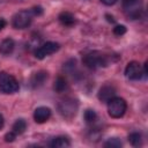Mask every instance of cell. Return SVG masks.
<instances>
[{
    "mask_svg": "<svg viewBox=\"0 0 148 148\" xmlns=\"http://www.w3.org/2000/svg\"><path fill=\"white\" fill-rule=\"evenodd\" d=\"M34 13L31 9H23L17 12L12 20V24L15 29H25L28 28L31 22H32V17H34Z\"/></svg>",
    "mask_w": 148,
    "mask_h": 148,
    "instance_id": "5b68a950",
    "label": "cell"
},
{
    "mask_svg": "<svg viewBox=\"0 0 148 148\" xmlns=\"http://www.w3.org/2000/svg\"><path fill=\"white\" fill-rule=\"evenodd\" d=\"M50 117H51V110H50V108H46V106H38V108L34 111V119H35V121L38 123V124L45 123Z\"/></svg>",
    "mask_w": 148,
    "mask_h": 148,
    "instance_id": "8fae6325",
    "label": "cell"
},
{
    "mask_svg": "<svg viewBox=\"0 0 148 148\" xmlns=\"http://www.w3.org/2000/svg\"><path fill=\"white\" fill-rule=\"evenodd\" d=\"M83 118L86 120V123L88 125H92L96 120H97V114L96 112L92 110V109H87L84 111V114H83Z\"/></svg>",
    "mask_w": 148,
    "mask_h": 148,
    "instance_id": "ac0fdd59",
    "label": "cell"
},
{
    "mask_svg": "<svg viewBox=\"0 0 148 148\" xmlns=\"http://www.w3.org/2000/svg\"><path fill=\"white\" fill-rule=\"evenodd\" d=\"M127 110V104L126 101L121 97H112L108 102V112L110 117L112 118H120L125 114Z\"/></svg>",
    "mask_w": 148,
    "mask_h": 148,
    "instance_id": "3957f363",
    "label": "cell"
},
{
    "mask_svg": "<svg viewBox=\"0 0 148 148\" xmlns=\"http://www.w3.org/2000/svg\"><path fill=\"white\" fill-rule=\"evenodd\" d=\"M104 146L105 147H111V148H119V147H121V141L117 138H111L104 143Z\"/></svg>",
    "mask_w": 148,
    "mask_h": 148,
    "instance_id": "d6986e66",
    "label": "cell"
},
{
    "mask_svg": "<svg viewBox=\"0 0 148 148\" xmlns=\"http://www.w3.org/2000/svg\"><path fill=\"white\" fill-rule=\"evenodd\" d=\"M77 102L73 98H64L62 101L59 102L58 104V110H59V113L64 117V118H67V119H71L73 118L76 112H77Z\"/></svg>",
    "mask_w": 148,
    "mask_h": 148,
    "instance_id": "8992f818",
    "label": "cell"
},
{
    "mask_svg": "<svg viewBox=\"0 0 148 148\" xmlns=\"http://www.w3.org/2000/svg\"><path fill=\"white\" fill-rule=\"evenodd\" d=\"M105 17L108 18V22H111V23H114V18H113V16H111V15H109V14H106V15H105Z\"/></svg>",
    "mask_w": 148,
    "mask_h": 148,
    "instance_id": "d4e9b609",
    "label": "cell"
},
{
    "mask_svg": "<svg viewBox=\"0 0 148 148\" xmlns=\"http://www.w3.org/2000/svg\"><path fill=\"white\" fill-rule=\"evenodd\" d=\"M15 139H16V134H15L13 131L9 132V133H7V134L5 135V141H6V142H13Z\"/></svg>",
    "mask_w": 148,
    "mask_h": 148,
    "instance_id": "44dd1931",
    "label": "cell"
},
{
    "mask_svg": "<svg viewBox=\"0 0 148 148\" xmlns=\"http://www.w3.org/2000/svg\"><path fill=\"white\" fill-rule=\"evenodd\" d=\"M31 10H32V13H34V15H42L43 14V8L40 7V6H37V7H34V8H31Z\"/></svg>",
    "mask_w": 148,
    "mask_h": 148,
    "instance_id": "7402d4cb",
    "label": "cell"
},
{
    "mask_svg": "<svg viewBox=\"0 0 148 148\" xmlns=\"http://www.w3.org/2000/svg\"><path fill=\"white\" fill-rule=\"evenodd\" d=\"M46 80H47V72L39 71L31 75V77L29 80V86L32 89H36V88H39L40 86H43Z\"/></svg>",
    "mask_w": 148,
    "mask_h": 148,
    "instance_id": "30bf717a",
    "label": "cell"
},
{
    "mask_svg": "<svg viewBox=\"0 0 148 148\" xmlns=\"http://www.w3.org/2000/svg\"><path fill=\"white\" fill-rule=\"evenodd\" d=\"M116 88L112 86V84H104L99 90H98V94H97V97L101 102H109L112 97L116 96Z\"/></svg>",
    "mask_w": 148,
    "mask_h": 148,
    "instance_id": "9c48e42d",
    "label": "cell"
},
{
    "mask_svg": "<svg viewBox=\"0 0 148 148\" xmlns=\"http://www.w3.org/2000/svg\"><path fill=\"white\" fill-rule=\"evenodd\" d=\"M20 86L17 80L7 72H0V91L2 94H15Z\"/></svg>",
    "mask_w": 148,
    "mask_h": 148,
    "instance_id": "277c9868",
    "label": "cell"
},
{
    "mask_svg": "<svg viewBox=\"0 0 148 148\" xmlns=\"http://www.w3.org/2000/svg\"><path fill=\"white\" fill-rule=\"evenodd\" d=\"M15 47V43L12 38H5L0 43V53L2 56H9L13 53Z\"/></svg>",
    "mask_w": 148,
    "mask_h": 148,
    "instance_id": "7c38bea8",
    "label": "cell"
},
{
    "mask_svg": "<svg viewBox=\"0 0 148 148\" xmlns=\"http://www.w3.org/2000/svg\"><path fill=\"white\" fill-rule=\"evenodd\" d=\"M125 76L130 80H140L143 77L142 67L138 61H131L125 68Z\"/></svg>",
    "mask_w": 148,
    "mask_h": 148,
    "instance_id": "ba28073f",
    "label": "cell"
},
{
    "mask_svg": "<svg viewBox=\"0 0 148 148\" xmlns=\"http://www.w3.org/2000/svg\"><path fill=\"white\" fill-rule=\"evenodd\" d=\"M123 9L128 18L138 20L143 14L142 0H123Z\"/></svg>",
    "mask_w": 148,
    "mask_h": 148,
    "instance_id": "7a4b0ae2",
    "label": "cell"
},
{
    "mask_svg": "<svg viewBox=\"0 0 148 148\" xmlns=\"http://www.w3.org/2000/svg\"><path fill=\"white\" fill-rule=\"evenodd\" d=\"M67 88V82L65 80L64 76H58L54 81V84H53V89L57 91V92H62L65 89Z\"/></svg>",
    "mask_w": 148,
    "mask_h": 148,
    "instance_id": "9a60e30c",
    "label": "cell"
},
{
    "mask_svg": "<svg viewBox=\"0 0 148 148\" xmlns=\"http://www.w3.org/2000/svg\"><path fill=\"white\" fill-rule=\"evenodd\" d=\"M125 32H126V27L123 25V24H118V25H116V27L113 28V34L117 35V36H121V35H124Z\"/></svg>",
    "mask_w": 148,
    "mask_h": 148,
    "instance_id": "ffe728a7",
    "label": "cell"
},
{
    "mask_svg": "<svg viewBox=\"0 0 148 148\" xmlns=\"http://www.w3.org/2000/svg\"><path fill=\"white\" fill-rule=\"evenodd\" d=\"M60 45L56 42H46L44 44H42L40 46L36 47V50L34 51V54H35V58L36 59H44L45 57L50 56V54H53L54 52H57L59 50Z\"/></svg>",
    "mask_w": 148,
    "mask_h": 148,
    "instance_id": "52a82bcc",
    "label": "cell"
},
{
    "mask_svg": "<svg viewBox=\"0 0 148 148\" xmlns=\"http://www.w3.org/2000/svg\"><path fill=\"white\" fill-rule=\"evenodd\" d=\"M6 27V21L3 18H0V31Z\"/></svg>",
    "mask_w": 148,
    "mask_h": 148,
    "instance_id": "cb8c5ba5",
    "label": "cell"
},
{
    "mask_svg": "<svg viewBox=\"0 0 148 148\" xmlns=\"http://www.w3.org/2000/svg\"><path fill=\"white\" fill-rule=\"evenodd\" d=\"M128 141L134 147L141 146V143H142V135H141V133H139V132H132V133H130Z\"/></svg>",
    "mask_w": 148,
    "mask_h": 148,
    "instance_id": "e0dca14e",
    "label": "cell"
},
{
    "mask_svg": "<svg viewBox=\"0 0 148 148\" xmlns=\"http://www.w3.org/2000/svg\"><path fill=\"white\" fill-rule=\"evenodd\" d=\"M27 128V123L24 119H17L14 124H13V132L17 135V134H22Z\"/></svg>",
    "mask_w": 148,
    "mask_h": 148,
    "instance_id": "2e32d148",
    "label": "cell"
},
{
    "mask_svg": "<svg viewBox=\"0 0 148 148\" xmlns=\"http://www.w3.org/2000/svg\"><path fill=\"white\" fill-rule=\"evenodd\" d=\"M49 145L52 148H66V147L71 146V142H69L68 138H66V136H57V138L52 139V141Z\"/></svg>",
    "mask_w": 148,
    "mask_h": 148,
    "instance_id": "5bb4252c",
    "label": "cell"
},
{
    "mask_svg": "<svg viewBox=\"0 0 148 148\" xmlns=\"http://www.w3.org/2000/svg\"><path fill=\"white\" fill-rule=\"evenodd\" d=\"M117 1H118V0H101V2L104 3L105 6H112V5H114Z\"/></svg>",
    "mask_w": 148,
    "mask_h": 148,
    "instance_id": "603a6c76",
    "label": "cell"
},
{
    "mask_svg": "<svg viewBox=\"0 0 148 148\" xmlns=\"http://www.w3.org/2000/svg\"><path fill=\"white\" fill-rule=\"evenodd\" d=\"M3 125H5V119H3V116L0 113V130L3 127Z\"/></svg>",
    "mask_w": 148,
    "mask_h": 148,
    "instance_id": "484cf974",
    "label": "cell"
},
{
    "mask_svg": "<svg viewBox=\"0 0 148 148\" xmlns=\"http://www.w3.org/2000/svg\"><path fill=\"white\" fill-rule=\"evenodd\" d=\"M83 65H86L90 69H96L99 67H106L110 64V57L99 52V51H92L87 53L82 59Z\"/></svg>",
    "mask_w": 148,
    "mask_h": 148,
    "instance_id": "6da1fadb",
    "label": "cell"
},
{
    "mask_svg": "<svg viewBox=\"0 0 148 148\" xmlns=\"http://www.w3.org/2000/svg\"><path fill=\"white\" fill-rule=\"evenodd\" d=\"M58 18H59L60 23L62 25H65V27H72V25L75 24V17L69 12H62V13H60Z\"/></svg>",
    "mask_w": 148,
    "mask_h": 148,
    "instance_id": "4fadbf2b",
    "label": "cell"
}]
</instances>
